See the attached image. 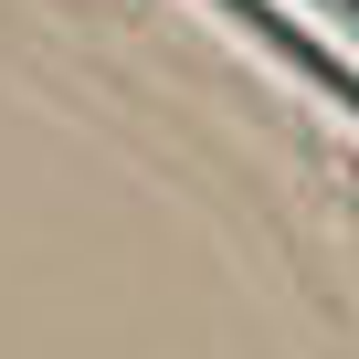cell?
Returning a JSON list of instances; mask_svg holds the SVG:
<instances>
[{"label":"cell","instance_id":"7a4b0ae2","mask_svg":"<svg viewBox=\"0 0 359 359\" xmlns=\"http://www.w3.org/2000/svg\"><path fill=\"white\" fill-rule=\"evenodd\" d=\"M317 11H338V22H348V32H359V0H317Z\"/></svg>","mask_w":359,"mask_h":359},{"label":"cell","instance_id":"6da1fadb","mask_svg":"<svg viewBox=\"0 0 359 359\" xmlns=\"http://www.w3.org/2000/svg\"><path fill=\"white\" fill-rule=\"evenodd\" d=\"M212 11H233V22H254V32H264V43H275V53H285V64H296V74H306L317 95H338V106L359 116V74H348L338 53H317V43H306V32L285 22V11H264V0H212Z\"/></svg>","mask_w":359,"mask_h":359}]
</instances>
